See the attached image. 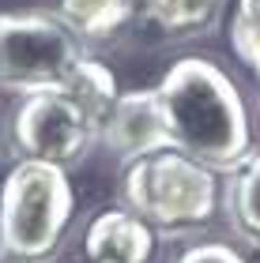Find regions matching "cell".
<instances>
[{"label":"cell","mask_w":260,"mask_h":263,"mask_svg":"<svg viewBox=\"0 0 260 263\" xmlns=\"http://www.w3.org/2000/svg\"><path fill=\"white\" fill-rule=\"evenodd\" d=\"M155 90L174 136V151H185L207 170H238L249 158V113L222 68L185 57L162 76Z\"/></svg>","instance_id":"obj_1"},{"label":"cell","mask_w":260,"mask_h":263,"mask_svg":"<svg viewBox=\"0 0 260 263\" xmlns=\"http://www.w3.org/2000/svg\"><path fill=\"white\" fill-rule=\"evenodd\" d=\"M72 203L64 165L23 158L0 184V252L19 263H45L64 241Z\"/></svg>","instance_id":"obj_2"},{"label":"cell","mask_w":260,"mask_h":263,"mask_svg":"<svg viewBox=\"0 0 260 263\" xmlns=\"http://www.w3.org/2000/svg\"><path fill=\"white\" fill-rule=\"evenodd\" d=\"M125 203L159 233H185L211 222L219 203L215 173L185 151H159L128 162L125 170Z\"/></svg>","instance_id":"obj_3"},{"label":"cell","mask_w":260,"mask_h":263,"mask_svg":"<svg viewBox=\"0 0 260 263\" xmlns=\"http://www.w3.org/2000/svg\"><path fill=\"white\" fill-rule=\"evenodd\" d=\"M83 38L49 11H4L0 15V87L57 90L83 61Z\"/></svg>","instance_id":"obj_4"},{"label":"cell","mask_w":260,"mask_h":263,"mask_svg":"<svg viewBox=\"0 0 260 263\" xmlns=\"http://www.w3.org/2000/svg\"><path fill=\"white\" fill-rule=\"evenodd\" d=\"M102 136V121L87 102H79L68 87L27 94L11 121V143L23 158L53 165H76Z\"/></svg>","instance_id":"obj_5"},{"label":"cell","mask_w":260,"mask_h":263,"mask_svg":"<svg viewBox=\"0 0 260 263\" xmlns=\"http://www.w3.org/2000/svg\"><path fill=\"white\" fill-rule=\"evenodd\" d=\"M106 147H110L125 165L136 158H147V154L170 151L174 136L166 124V113H162L159 90H128L117 94L113 109L106 113L102 121V136Z\"/></svg>","instance_id":"obj_6"},{"label":"cell","mask_w":260,"mask_h":263,"mask_svg":"<svg viewBox=\"0 0 260 263\" xmlns=\"http://www.w3.org/2000/svg\"><path fill=\"white\" fill-rule=\"evenodd\" d=\"M83 252L91 263H151L155 230L136 211H106L87 226Z\"/></svg>","instance_id":"obj_7"},{"label":"cell","mask_w":260,"mask_h":263,"mask_svg":"<svg viewBox=\"0 0 260 263\" xmlns=\"http://www.w3.org/2000/svg\"><path fill=\"white\" fill-rule=\"evenodd\" d=\"M222 4L227 0H132V11H140L144 23L170 38H185V34H204L215 27Z\"/></svg>","instance_id":"obj_8"},{"label":"cell","mask_w":260,"mask_h":263,"mask_svg":"<svg viewBox=\"0 0 260 263\" xmlns=\"http://www.w3.org/2000/svg\"><path fill=\"white\" fill-rule=\"evenodd\" d=\"M57 15L83 42H106L132 19V0H61Z\"/></svg>","instance_id":"obj_9"},{"label":"cell","mask_w":260,"mask_h":263,"mask_svg":"<svg viewBox=\"0 0 260 263\" xmlns=\"http://www.w3.org/2000/svg\"><path fill=\"white\" fill-rule=\"evenodd\" d=\"M230 214L245 237L260 241V154L253 162H245V170L238 173V181L230 188Z\"/></svg>","instance_id":"obj_10"},{"label":"cell","mask_w":260,"mask_h":263,"mask_svg":"<svg viewBox=\"0 0 260 263\" xmlns=\"http://www.w3.org/2000/svg\"><path fill=\"white\" fill-rule=\"evenodd\" d=\"M230 42H234V53L260 76V0H238Z\"/></svg>","instance_id":"obj_11"},{"label":"cell","mask_w":260,"mask_h":263,"mask_svg":"<svg viewBox=\"0 0 260 263\" xmlns=\"http://www.w3.org/2000/svg\"><path fill=\"white\" fill-rule=\"evenodd\" d=\"M177 263H245V256L230 245H219V241H207V245H196L177 259Z\"/></svg>","instance_id":"obj_12"}]
</instances>
